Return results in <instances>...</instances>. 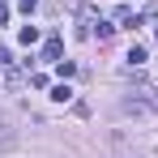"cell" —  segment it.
<instances>
[{
  "instance_id": "6da1fadb",
  "label": "cell",
  "mask_w": 158,
  "mask_h": 158,
  "mask_svg": "<svg viewBox=\"0 0 158 158\" xmlns=\"http://www.w3.org/2000/svg\"><path fill=\"white\" fill-rule=\"evenodd\" d=\"M115 22H120V26H141V13L128 9V4H120V9H115Z\"/></svg>"
},
{
  "instance_id": "7a4b0ae2",
  "label": "cell",
  "mask_w": 158,
  "mask_h": 158,
  "mask_svg": "<svg viewBox=\"0 0 158 158\" xmlns=\"http://www.w3.org/2000/svg\"><path fill=\"white\" fill-rule=\"evenodd\" d=\"M60 52H64L60 39H47V43H43V60H47V64H60Z\"/></svg>"
},
{
  "instance_id": "3957f363",
  "label": "cell",
  "mask_w": 158,
  "mask_h": 158,
  "mask_svg": "<svg viewBox=\"0 0 158 158\" xmlns=\"http://www.w3.org/2000/svg\"><path fill=\"white\" fill-rule=\"evenodd\" d=\"M90 34H98V39H111V34H115V22H103V17H94Z\"/></svg>"
},
{
  "instance_id": "277c9868",
  "label": "cell",
  "mask_w": 158,
  "mask_h": 158,
  "mask_svg": "<svg viewBox=\"0 0 158 158\" xmlns=\"http://www.w3.org/2000/svg\"><path fill=\"white\" fill-rule=\"evenodd\" d=\"M0 73H4V85H9V90H17V85H22V73H17V69H13V64H9V69H0Z\"/></svg>"
},
{
  "instance_id": "5b68a950",
  "label": "cell",
  "mask_w": 158,
  "mask_h": 158,
  "mask_svg": "<svg viewBox=\"0 0 158 158\" xmlns=\"http://www.w3.org/2000/svg\"><path fill=\"white\" fill-rule=\"evenodd\" d=\"M17 39L30 47V43H39V30H34V26H22V30H17Z\"/></svg>"
},
{
  "instance_id": "8992f818",
  "label": "cell",
  "mask_w": 158,
  "mask_h": 158,
  "mask_svg": "<svg viewBox=\"0 0 158 158\" xmlns=\"http://www.w3.org/2000/svg\"><path fill=\"white\" fill-rule=\"evenodd\" d=\"M128 64H132V69L145 64V47H128Z\"/></svg>"
},
{
  "instance_id": "52a82bcc",
  "label": "cell",
  "mask_w": 158,
  "mask_h": 158,
  "mask_svg": "<svg viewBox=\"0 0 158 158\" xmlns=\"http://www.w3.org/2000/svg\"><path fill=\"white\" fill-rule=\"evenodd\" d=\"M56 73H60V77H73V73H77V64H73V60H60V64H56Z\"/></svg>"
},
{
  "instance_id": "ba28073f",
  "label": "cell",
  "mask_w": 158,
  "mask_h": 158,
  "mask_svg": "<svg viewBox=\"0 0 158 158\" xmlns=\"http://www.w3.org/2000/svg\"><path fill=\"white\" fill-rule=\"evenodd\" d=\"M52 98H56V103H69V98H73V90H69V85H56Z\"/></svg>"
},
{
  "instance_id": "9c48e42d",
  "label": "cell",
  "mask_w": 158,
  "mask_h": 158,
  "mask_svg": "<svg viewBox=\"0 0 158 158\" xmlns=\"http://www.w3.org/2000/svg\"><path fill=\"white\" fill-rule=\"evenodd\" d=\"M13 64V56H9V47H0V69H9Z\"/></svg>"
},
{
  "instance_id": "30bf717a",
  "label": "cell",
  "mask_w": 158,
  "mask_h": 158,
  "mask_svg": "<svg viewBox=\"0 0 158 158\" xmlns=\"http://www.w3.org/2000/svg\"><path fill=\"white\" fill-rule=\"evenodd\" d=\"M17 9H22V13H30V9H39V0H17Z\"/></svg>"
},
{
  "instance_id": "8fae6325",
  "label": "cell",
  "mask_w": 158,
  "mask_h": 158,
  "mask_svg": "<svg viewBox=\"0 0 158 158\" xmlns=\"http://www.w3.org/2000/svg\"><path fill=\"white\" fill-rule=\"evenodd\" d=\"M4 22H9V4H0V26H4Z\"/></svg>"
}]
</instances>
